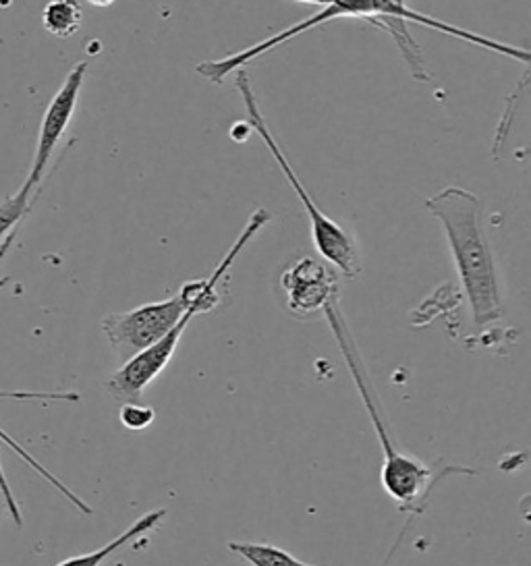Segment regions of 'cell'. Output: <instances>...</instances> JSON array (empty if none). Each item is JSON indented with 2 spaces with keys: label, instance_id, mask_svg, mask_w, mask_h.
I'll return each mask as SVG.
<instances>
[{
  "label": "cell",
  "instance_id": "cell-18",
  "mask_svg": "<svg viewBox=\"0 0 531 566\" xmlns=\"http://www.w3.org/2000/svg\"><path fill=\"white\" fill-rule=\"evenodd\" d=\"M11 2V0H9ZM0 4H7V0H0Z\"/></svg>",
  "mask_w": 531,
  "mask_h": 566
},
{
  "label": "cell",
  "instance_id": "cell-4",
  "mask_svg": "<svg viewBox=\"0 0 531 566\" xmlns=\"http://www.w3.org/2000/svg\"><path fill=\"white\" fill-rule=\"evenodd\" d=\"M235 85L243 98V106L248 113V125L251 127L253 134L260 135V139L264 142L266 148L272 154V158L277 160V165L282 170L284 179L293 187L298 200L303 203L305 214L310 218V229H312V241L314 248L320 253V258L334 268L339 274H343L348 281H355L362 276L364 266H362V255H360V248L355 243V239L339 224L334 222L326 212H322V208L315 203L314 198L310 196V191L305 189V185L301 184L298 172L291 167L287 154L282 150L281 144L277 142V137L270 132L268 123H266L262 108L256 101L253 87L249 82L248 71L241 69L237 71V80Z\"/></svg>",
  "mask_w": 531,
  "mask_h": 566
},
{
  "label": "cell",
  "instance_id": "cell-6",
  "mask_svg": "<svg viewBox=\"0 0 531 566\" xmlns=\"http://www.w3.org/2000/svg\"><path fill=\"white\" fill-rule=\"evenodd\" d=\"M87 67L90 65L85 61H80L75 67L71 69L65 82L59 87V92L52 96V101L49 102L46 113H44L42 123H40V134H38V144H35L30 175H28L25 184L21 185V189H19L21 193H25V196L40 193V187L44 184V179L49 177V167L52 158H54V151L59 148V144L63 142L66 129L75 117L83 84H85V75H87Z\"/></svg>",
  "mask_w": 531,
  "mask_h": 566
},
{
  "label": "cell",
  "instance_id": "cell-11",
  "mask_svg": "<svg viewBox=\"0 0 531 566\" xmlns=\"http://www.w3.org/2000/svg\"><path fill=\"white\" fill-rule=\"evenodd\" d=\"M229 549L251 566H317L308 565L295 554L264 542H231Z\"/></svg>",
  "mask_w": 531,
  "mask_h": 566
},
{
  "label": "cell",
  "instance_id": "cell-15",
  "mask_svg": "<svg viewBox=\"0 0 531 566\" xmlns=\"http://www.w3.org/2000/svg\"><path fill=\"white\" fill-rule=\"evenodd\" d=\"M19 229H21V227H17V229H13V231H11V233H9V237H7V239H4V241H2V243H0V264H2V260H4V255H7V253H9V251H11V248H13V245H15V239H17V234H19ZM11 283V279H9V276H4V279H0V291H2V289H4V286H7V284Z\"/></svg>",
  "mask_w": 531,
  "mask_h": 566
},
{
  "label": "cell",
  "instance_id": "cell-12",
  "mask_svg": "<svg viewBox=\"0 0 531 566\" xmlns=\"http://www.w3.org/2000/svg\"><path fill=\"white\" fill-rule=\"evenodd\" d=\"M0 397H4V399L66 400V402H77L82 399L77 392H0ZM0 494L7 502V509H9V515L13 518V523L17 527H21L23 525L21 509H19L15 496H13V490L9 485L2 463H0Z\"/></svg>",
  "mask_w": 531,
  "mask_h": 566
},
{
  "label": "cell",
  "instance_id": "cell-1",
  "mask_svg": "<svg viewBox=\"0 0 531 566\" xmlns=\"http://www.w3.org/2000/svg\"><path fill=\"white\" fill-rule=\"evenodd\" d=\"M336 19H364L369 25L384 30L397 42L398 52H400L405 65L412 71L414 80L424 82V84L430 82V71L424 65V54H421L417 40L409 34L407 23H417V25L436 30L440 34L457 38L461 42H469L473 46H480L483 51L502 54L507 59H514V61H521V63H530V52L525 49H517V46L498 42L492 38L476 34L471 30L457 28L452 23H447V21L430 18L426 13L415 11L409 4H397L395 0H332L331 4L324 7L320 13L299 21L295 25L282 30L279 34L266 38V40L249 46L246 51L232 52V54H227L222 59H215V61H201L196 67V73L201 75L204 80H208L210 84L222 85L235 71L248 67L256 59L264 56L266 52L274 51L282 44L295 40L298 35L308 34L315 28H322V25L336 21Z\"/></svg>",
  "mask_w": 531,
  "mask_h": 566
},
{
  "label": "cell",
  "instance_id": "cell-17",
  "mask_svg": "<svg viewBox=\"0 0 531 566\" xmlns=\"http://www.w3.org/2000/svg\"><path fill=\"white\" fill-rule=\"evenodd\" d=\"M85 2H90L92 7H98V9H106V7H111L116 0H85Z\"/></svg>",
  "mask_w": 531,
  "mask_h": 566
},
{
  "label": "cell",
  "instance_id": "cell-10",
  "mask_svg": "<svg viewBox=\"0 0 531 566\" xmlns=\"http://www.w3.org/2000/svg\"><path fill=\"white\" fill-rule=\"evenodd\" d=\"M83 9L80 0H49L42 11V25L56 38H71L82 30Z\"/></svg>",
  "mask_w": 531,
  "mask_h": 566
},
{
  "label": "cell",
  "instance_id": "cell-2",
  "mask_svg": "<svg viewBox=\"0 0 531 566\" xmlns=\"http://www.w3.org/2000/svg\"><path fill=\"white\" fill-rule=\"evenodd\" d=\"M426 208L445 231L473 324L483 328L500 322L504 303L497 260L481 229L480 198L469 189L450 185L428 198Z\"/></svg>",
  "mask_w": 531,
  "mask_h": 566
},
{
  "label": "cell",
  "instance_id": "cell-7",
  "mask_svg": "<svg viewBox=\"0 0 531 566\" xmlns=\"http://www.w3.org/2000/svg\"><path fill=\"white\" fill-rule=\"evenodd\" d=\"M279 284L284 310L299 319L322 314L329 303L341 300L336 270L312 255H303L284 266Z\"/></svg>",
  "mask_w": 531,
  "mask_h": 566
},
{
  "label": "cell",
  "instance_id": "cell-13",
  "mask_svg": "<svg viewBox=\"0 0 531 566\" xmlns=\"http://www.w3.org/2000/svg\"><path fill=\"white\" fill-rule=\"evenodd\" d=\"M38 198H40V193L25 196V193L17 191L13 196H7L4 200L0 201V241H4L13 229L25 222V218L30 217Z\"/></svg>",
  "mask_w": 531,
  "mask_h": 566
},
{
  "label": "cell",
  "instance_id": "cell-9",
  "mask_svg": "<svg viewBox=\"0 0 531 566\" xmlns=\"http://www.w3.org/2000/svg\"><path fill=\"white\" fill-rule=\"evenodd\" d=\"M166 515H168L166 509H154L146 515L139 516L137 521H133V525H129L121 535H116L115 539L108 542L106 546L94 549V552H87V554H80V556H71V558H65L63 563H59L56 566H102L111 556H115L118 549L129 546L135 539H142L149 533L156 532L163 525Z\"/></svg>",
  "mask_w": 531,
  "mask_h": 566
},
{
  "label": "cell",
  "instance_id": "cell-8",
  "mask_svg": "<svg viewBox=\"0 0 531 566\" xmlns=\"http://www.w3.org/2000/svg\"><path fill=\"white\" fill-rule=\"evenodd\" d=\"M194 317H196L194 312H187L181 317V322L170 333L165 334L158 343L149 345L148 349L123 361V366L113 371L104 382L108 395L121 402H139L149 384L154 382L170 364L175 350L181 343L183 334Z\"/></svg>",
  "mask_w": 531,
  "mask_h": 566
},
{
  "label": "cell",
  "instance_id": "cell-5",
  "mask_svg": "<svg viewBox=\"0 0 531 566\" xmlns=\"http://www.w3.org/2000/svg\"><path fill=\"white\" fill-rule=\"evenodd\" d=\"M187 312V303L179 291L168 300L144 303L129 312L108 314L102 319L100 328L116 357L127 361L170 333Z\"/></svg>",
  "mask_w": 531,
  "mask_h": 566
},
{
  "label": "cell",
  "instance_id": "cell-3",
  "mask_svg": "<svg viewBox=\"0 0 531 566\" xmlns=\"http://www.w3.org/2000/svg\"><path fill=\"white\" fill-rule=\"evenodd\" d=\"M322 314L329 319V326H331L332 334L336 338V345H339V349L343 353V359L347 364L348 374L357 386V392L362 397L365 411L372 419V426H374L376 436H378L382 454H384L381 471L382 488L386 490V494L391 499L397 502L400 513L417 516L426 509V502L430 499L431 490H434L436 483L442 482L447 475H452V473L476 475V471L467 469V467H447L445 471L436 473L431 467L398 449L395 444V438L391 433V428L384 419L381 397H378V392L372 384V378L365 369L364 359H362L353 333L348 328L347 317L341 310V300L329 303Z\"/></svg>",
  "mask_w": 531,
  "mask_h": 566
},
{
  "label": "cell",
  "instance_id": "cell-16",
  "mask_svg": "<svg viewBox=\"0 0 531 566\" xmlns=\"http://www.w3.org/2000/svg\"><path fill=\"white\" fill-rule=\"evenodd\" d=\"M299 4H308V7H320V9H324V7H329L332 0H295Z\"/></svg>",
  "mask_w": 531,
  "mask_h": 566
},
{
  "label": "cell",
  "instance_id": "cell-14",
  "mask_svg": "<svg viewBox=\"0 0 531 566\" xmlns=\"http://www.w3.org/2000/svg\"><path fill=\"white\" fill-rule=\"evenodd\" d=\"M156 419V411L142 402H123L118 409V421L132 432H142Z\"/></svg>",
  "mask_w": 531,
  "mask_h": 566
}]
</instances>
